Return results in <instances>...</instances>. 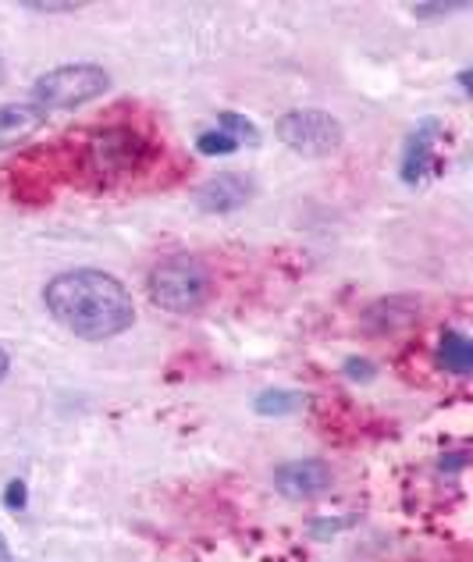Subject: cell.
<instances>
[{
	"instance_id": "7c38bea8",
	"label": "cell",
	"mask_w": 473,
	"mask_h": 562,
	"mask_svg": "<svg viewBox=\"0 0 473 562\" xmlns=\"http://www.w3.org/2000/svg\"><path fill=\"white\" fill-rule=\"evenodd\" d=\"M303 406V395L300 392H260L254 409L260 413V417H289V413H295Z\"/></svg>"
},
{
	"instance_id": "ba28073f",
	"label": "cell",
	"mask_w": 473,
	"mask_h": 562,
	"mask_svg": "<svg viewBox=\"0 0 473 562\" xmlns=\"http://www.w3.org/2000/svg\"><path fill=\"white\" fill-rule=\"evenodd\" d=\"M438 139H441V122H435V117H424V122L413 128V136L406 139V154H403V182L406 186H417L435 171Z\"/></svg>"
},
{
	"instance_id": "7402d4cb",
	"label": "cell",
	"mask_w": 473,
	"mask_h": 562,
	"mask_svg": "<svg viewBox=\"0 0 473 562\" xmlns=\"http://www.w3.org/2000/svg\"><path fill=\"white\" fill-rule=\"evenodd\" d=\"M8 79V65H4V54H0V82Z\"/></svg>"
},
{
	"instance_id": "5bb4252c",
	"label": "cell",
	"mask_w": 473,
	"mask_h": 562,
	"mask_svg": "<svg viewBox=\"0 0 473 562\" xmlns=\"http://www.w3.org/2000/svg\"><path fill=\"white\" fill-rule=\"evenodd\" d=\"M196 150H200L203 157H228V154L239 150V143H235L232 136H225L221 128H206V132H200Z\"/></svg>"
},
{
	"instance_id": "8fae6325",
	"label": "cell",
	"mask_w": 473,
	"mask_h": 562,
	"mask_svg": "<svg viewBox=\"0 0 473 562\" xmlns=\"http://www.w3.org/2000/svg\"><path fill=\"white\" fill-rule=\"evenodd\" d=\"M406 306H413V300H403V295L374 303L371 310H367V328H374V331H395V328H403V324L417 321V317H398V310H406Z\"/></svg>"
},
{
	"instance_id": "5b68a950",
	"label": "cell",
	"mask_w": 473,
	"mask_h": 562,
	"mask_svg": "<svg viewBox=\"0 0 473 562\" xmlns=\"http://www.w3.org/2000/svg\"><path fill=\"white\" fill-rule=\"evenodd\" d=\"M278 139H282L289 150L303 154V157H328L335 154L346 139V128L335 114L320 111V108H303V111H289L278 117Z\"/></svg>"
},
{
	"instance_id": "ac0fdd59",
	"label": "cell",
	"mask_w": 473,
	"mask_h": 562,
	"mask_svg": "<svg viewBox=\"0 0 473 562\" xmlns=\"http://www.w3.org/2000/svg\"><path fill=\"white\" fill-rule=\"evenodd\" d=\"M29 11L33 14H71V11H79V4H29Z\"/></svg>"
},
{
	"instance_id": "d6986e66",
	"label": "cell",
	"mask_w": 473,
	"mask_h": 562,
	"mask_svg": "<svg viewBox=\"0 0 473 562\" xmlns=\"http://www.w3.org/2000/svg\"><path fill=\"white\" fill-rule=\"evenodd\" d=\"M346 524H349V520H317V524H314V535H317V538H320V535H335V530H342Z\"/></svg>"
},
{
	"instance_id": "ffe728a7",
	"label": "cell",
	"mask_w": 473,
	"mask_h": 562,
	"mask_svg": "<svg viewBox=\"0 0 473 562\" xmlns=\"http://www.w3.org/2000/svg\"><path fill=\"white\" fill-rule=\"evenodd\" d=\"M8 374H11V357H8L4 349H0V381H4Z\"/></svg>"
},
{
	"instance_id": "52a82bcc",
	"label": "cell",
	"mask_w": 473,
	"mask_h": 562,
	"mask_svg": "<svg viewBox=\"0 0 473 562\" xmlns=\"http://www.w3.org/2000/svg\"><path fill=\"white\" fill-rule=\"evenodd\" d=\"M254 196V179L239 171H221L196 189V206L203 214H232Z\"/></svg>"
},
{
	"instance_id": "44dd1931",
	"label": "cell",
	"mask_w": 473,
	"mask_h": 562,
	"mask_svg": "<svg viewBox=\"0 0 473 562\" xmlns=\"http://www.w3.org/2000/svg\"><path fill=\"white\" fill-rule=\"evenodd\" d=\"M0 562H14L11 544H8V538H4V535H0Z\"/></svg>"
},
{
	"instance_id": "e0dca14e",
	"label": "cell",
	"mask_w": 473,
	"mask_h": 562,
	"mask_svg": "<svg viewBox=\"0 0 473 562\" xmlns=\"http://www.w3.org/2000/svg\"><path fill=\"white\" fill-rule=\"evenodd\" d=\"M346 374H349V378H360V381H371V378H374V367L367 363V360H349V363H346Z\"/></svg>"
},
{
	"instance_id": "7a4b0ae2",
	"label": "cell",
	"mask_w": 473,
	"mask_h": 562,
	"mask_svg": "<svg viewBox=\"0 0 473 562\" xmlns=\"http://www.w3.org/2000/svg\"><path fill=\"white\" fill-rule=\"evenodd\" d=\"M154 157V143L132 125H108L97 128L82 146V171L90 179L111 186L132 179L136 171H143Z\"/></svg>"
},
{
	"instance_id": "6da1fadb",
	"label": "cell",
	"mask_w": 473,
	"mask_h": 562,
	"mask_svg": "<svg viewBox=\"0 0 473 562\" xmlns=\"http://www.w3.org/2000/svg\"><path fill=\"white\" fill-rule=\"evenodd\" d=\"M43 306L71 335L103 342L136 324V303L122 278L97 268H76L47 281Z\"/></svg>"
},
{
	"instance_id": "9a60e30c",
	"label": "cell",
	"mask_w": 473,
	"mask_h": 562,
	"mask_svg": "<svg viewBox=\"0 0 473 562\" xmlns=\"http://www.w3.org/2000/svg\"><path fill=\"white\" fill-rule=\"evenodd\" d=\"M4 506H8L11 513H22V509L29 506V484H25L22 477H14V481L4 487Z\"/></svg>"
},
{
	"instance_id": "9c48e42d",
	"label": "cell",
	"mask_w": 473,
	"mask_h": 562,
	"mask_svg": "<svg viewBox=\"0 0 473 562\" xmlns=\"http://www.w3.org/2000/svg\"><path fill=\"white\" fill-rule=\"evenodd\" d=\"M47 125V111H40L33 100L29 103H0V150L14 146Z\"/></svg>"
},
{
	"instance_id": "30bf717a",
	"label": "cell",
	"mask_w": 473,
	"mask_h": 562,
	"mask_svg": "<svg viewBox=\"0 0 473 562\" xmlns=\"http://www.w3.org/2000/svg\"><path fill=\"white\" fill-rule=\"evenodd\" d=\"M438 363L446 367L449 374H470L473 371V346L463 331H446L441 335V346H438Z\"/></svg>"
},
{
	"instance_id": "3957f363",
	"label": "cell",
	"mask_w": 473,
	"mask_h": 562,
	"mask_svg": "<svg viewBox=\"0 0 473 562\" xmlns=\"http://www.w3.org/2000/svg\"><path fill=\"white\" fill-rule=\"evenodd\" d=\"M211 268L192 254L165 257L150 271V300L160 310H171V314H196L211 300Z\"/></svg>"
},
{
	"instance_id": "2e32d148",
	"label": "cell",
	"mask_w": 473,
	"mask_h": 562,
	"mask_svg": "<svg viewBox=\"0 0 473 562\" xmlns=\"http://www.w3.org/2000/svg\"><path fill=\"white\" fill-rule=\"evenodd\" d=\"M466 4H413V14L417 19H449V14H455V11H463Z\"/></svg>"
},
{
	"instance_id": "4fadbf2b",
	"label": "cell",
	"mask_w": 473,
	"mask_h": 562,
	"mask_svg": "<svg viewBox=\"0 0 473 562\" xmlns=\"http://www.w3.org/2000/svg\"><path fill=\"white\" fill-rule=\"evenodd\" d=\"M217 128L225 132V136H232L235 143H246V146H257L260 143V128L249 122V117H243V114H235V111H221L217 114Z\"/></svg>"
},
{
	"instance_id": "8992f818",
	"label": "cell",
	"mask_w": 473,
	"mask_h": 562,
	"mask_svg": "<svg viewBox=\"0 0 473 562\" xmlns=\"http://www.w3.org/2000/svg\"><path fill=\"white\" fill-rule=\"evenodd\" d=\"M335 484V473L324 460H292L274 470V487L278 495H285L292 502H314L320 495H328Z\"/></svg>"
},
{
	"instance_id": "277c9868",
	"label": "cell",
	"mask_w": 473,
	"mask_h": 562,
	"mask_svg": "<svg viewBox=\"0 0 473 562\" xmlns=\"http://www.w3.org/2000/svg\"><path fill=\"white\" fill-rule=\"evenodd\" d=\"M111 90V76L100 65H61L33 82V103L40 111H76Z\"/></svg>"
}]
</instances>
